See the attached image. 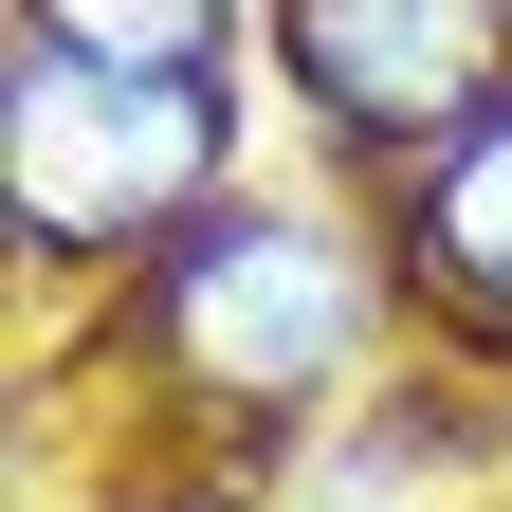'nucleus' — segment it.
I'll list each match as a JSON object with an SVG mask.
<instances>
[{
    "instance_id": "1",
    "label": "nucleus",
    "mask_w": 512,
    "mask_h": 512,
    "mask_svg": "<svg viewBox=\"0 0 512 512\" xmlns=\"http://www.w3.org/2000/svg\"><path fill=\"white\" fill-rule=\"evenodd\" d=\"M366 293L384 275H366V238L330 202H220V220H183L147 275H128V366L202 439H275V421H311L348 384Z\"/></svg>"
},
{
    "instance_id": "2",
    "label": "nucleus",
    "mask_w": 512,
    "mask_h": 512,
    "mask_svg": "<svg viewBox=\"0 0 512 512\" xmlns=\"http://www.w3.org/2000/svg\"><path fill=\"white\" fill-rule=\"evenodd\" d=\"M220 147H238L220 74H110V55H74L55 19H19L0 183H19L37 256H165L183 220H220Z\"/></svg>"
},
{
    "instance_id": "3",
    "label": "nucleus",
    "mask_w": 512,
    "mask_h": 512,
    "mask_svg": "<svg viewBox=\"0 0 512 512\" xmlns=\"http://www.w3.org/2000/svg\"><path fill=\"white\" fill-rule=\"evenodd\" d=\"M256 37L293 55L311 128L366 147V165H439L458 128L512 110V19L494 0H293V19H256Z\"/></svg>"
},
{
    "instance_id": "4",
    "label": "nucleus",
    "mask_w": 512,
    "mask_h": 512,
    "mask_svg": "<svg viewBox=\"0 0 512 512\" xmlns=\"http://www.w3.org/2000/svg\"><path fill=\"white\" fill-rule=\"evenodd\" d=\"M403 293H439L476 348H512V110L403 183Z\"/></svg>"
},
{
    "instance_id": "5",
    "label": "nucleus",
    "mask_w": 512,
    "mask_h": 512,
    "mask_svg": "<svg viewBox=\"0 0 512 512\" xmlns=\"http://www.w3.org/2000/svg\"><path fill=\"white\" fill-rule=\"evenodd\" d=\"M165 512H238V494H165Z\"/></svg>"
}]
</instances>
